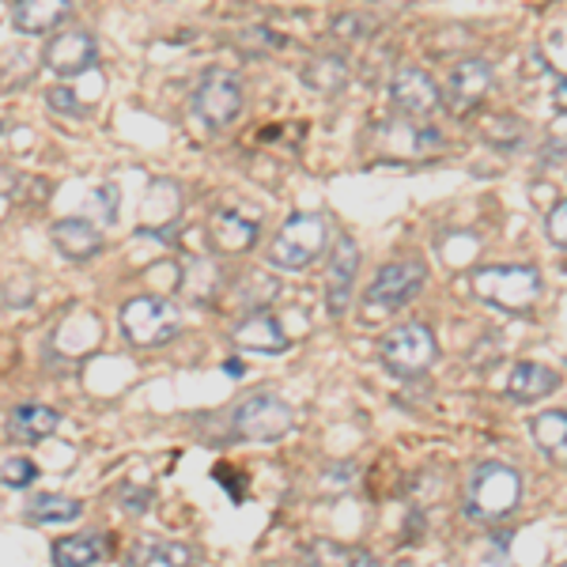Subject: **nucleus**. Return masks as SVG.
I'll return each instance as SVG.
<instances>
[{
  "instance_id": "1",
  "label": "nucleus",
  "mask_w": 567,
  "mask_h": 567,
  "mask_svg": "<svg viewBox=\"0 0 567 567\" xmlns=\"http://www.w3.org/2000/svg\"><path fill=\"white\" fill-rule=\"evenodd\" d=\"M523 503V477L507 462H481L465 484V515L477 523H499Z\"/></svg>"
},
{
  "instance_id": "2",
  "label": "nucleus",
  "mask_w": 567,
  "mask_h": 567,
  "mask_svg": "<svg viewBox=\"0 0 567 567\" xmlns=\"http://www.w3.org/2000/svg\"><path fill=\"white\" fill-rule=\"evenodd\" d=\"M473 296L503 315H526L542 299L545 284L534 265H492V269L473 272Z\"/></svg>"
},
{
  "instance_id": "3",
  "label": "nucleus",
  "mask_w": 567,
  "mask_h": 567,
  "mask_svg": "<svg viewBox=\"0 0 567 567\" xmlns=\"http://www.w3.org/2000/svg\"><path fill=\"white\" fill-rule=\"evenodd\" d=\"M326 239H329V224L326 216L318 213H296L280 224V231L272 235L269 243V265L288 272H299L307 265H315L326 254Z\"/></svg>"
},
{
  "instance_id": "4",
  "label": "nucleus",
  "mask_w": 567,
  "mask_h": 567,
  "mask_svg": "<svg viewBox=\"0 0 567 567\" xmlns=\"http://www.w3.org/2000/svg\"><path fill=\"white\" fill-rule=\"evenodd\" d=\"M424 284H427V269L420 258L382 265V269L374 272L368 296H363V315L368 318L398 315L401 307H409L420 291H424Z\"/></svg>"
},
{
  "instance_id": "5",
  "label": "nucleus",
  "mask_w": 567,
  "mask_h": 567,
  "mask_svg": "<svg viewBox=\"0 0 567 567\" xmlns=\"http://www.w3.org/2000/svg\"><path fill=\"white\" fill-rule=\"evenodd\" d=\"M435 355H439L435 333L424 322H401L379 341L382 368L398 374V379H420L435 363Z\"/></svg>"
},
{
  "instance_id": "6",
  "label": "nucleus",
  "mask_w": 567,
  "mask_h": 567,
  "mask_svg": "<svg viewBox=\"0 0 567 567\" xmlns=\"http://www.w3.org/2000/svg\"><path fill=\"white\" fill-rule=\"evenodd\" d=\"M117 322H122L125 341L136 344V349H159L182 329V315L175 303L159 296H136L122 307Z\"/></svg>"
},
{
  "instance_id": "7",
  "label": "nucleus",
  "mask_w": 567,
  "mask_h": 567,
  "mask_svg": "<svg viewBox=\"0 0 567 567\" xmlns=\"http://www.w3.org/2000/svg\"><path fill=\"white\" fill-rule=\"evenodd\" d=\"M291 424H296L291 405L280 398V393H269V390L246 393L231 413V427L243 439H254V443H277V439L291 432Z\"/></svg>"
},
{
  "instance_id": "8",
  "label": "nucleus",
  "mask_w": 567,
  "mask_h": 567,
  "mask_svg": "<svg viewBox=\"0 0 567 567\" xmlns=\"http://www.w3.org/2000/svg\"><path fill=\"white\" fill-rule=\"evenodd\" d=\"M243 114V87L235 76H227L224 69H208L205 80L194 91V117L205 130H227L235 117Z\"/></svg>"
},
{
  "instance_id": "9",
  "label": "nucleus",
  "mask_w": 567,
  "mask_h": 567,
  "mask_svg": "<svg viewBox=\"0 0 567 567\" xmlns=\"http://www.w3.org/2000/svg\"><path fill=\"white\" fill-rule=\"evenodd\" d=\"M360 272V246L349 235H341L329 254V269H326V307L333 318H341L352 303V284Z\"/></svg>"
},
{
  "instance_id": "10",
  "label": "nucleus",
  "mask_w": 567,
  "mask_h": 567,
  "mask_svg": "<svg viewBox=\"0 0 567 567\" xmlns=\"http://www.w3.org/2000/svg\"><path fill=\"white\" fill-rule=\"evenodd\" d=\"M42 61L50 72H58V76H80V72H87L91 65L99 61V45L91 39L87 31H61L58 39L45 42L42 50Z\"/></svg>"
},
{
  "instance_id": "11",
  "label": "nucleus",
  "mask_w": 567,
  "mask_h": 567,
  "mask_svg": "<svg viewBox=\"0 0 567 567\" xmlns=\"http://www.w3.org/2000/svg\"><path fill=\"white\" fill-rule=\"evenodd\" d=\"M488 87H492V65L481 58H470V61H462V65H454V72L446 76L443 99L454 114H470V110L488 95Z\"/></svg>"
},
{
  "instance_id": "12",
  "label": "nucleus",
  "mask_w": 567,
  "mask_h": 567,
  "mask_svg": "<svg viewBox=\"0 0 567 567\" xmlns=\"http://www.w3.org/2000/svg\"><path fill=\"white\" fill-rule=\"evenodd\" d=\"M390 99L401 114L427 117L439 106V87L424 69H398L390 80Z\"/></svg>"
},
{
  "instance_id": "13",
  "label": "nucleus",
  "mask_w": 567,
  "mask_h": 567,
  "mask_svg": "<svg viewBox=\"0 0 567 567\" xmlns=\"http://www.w3.org/2000/svg\"><path fill=\"white\" fill-rule=\"evenodd\" d=\"M231 344L239 352H258V355H280L288 352V337H284L280 322L272 315H246L239 326L231 329Z\"/></svg>"
},
{
  "instance_id": "14",
  "label": "nucleus",
  "mask_w": 567,
  "mask_h": 567,
  "mask_svg": "<svg viewBox=\"0 0 567 567\" xmlns=\"http://www.w3.org/2000/svg\"><path fill=\"white\" fill-rule=\"evenodd\" d=\"M110 548H114L110 534H103V529H84V534H72V537L53 542L50 564L53 567H95L106 560Z\"/></svg>"
},
{
  "instance_id": "15",
  "label": "nucleus",
  "mask_w": 567,
  "mask_h": 567,
  "mask_svg": "<svg viewBox=\"0 0 567 567\" xmlns=\"http://www.w3.org/2000/svg\"><path fill=\"white\" fill-rule=\"evenodd\" d=\"M258 231H261L258 219H246L243 213H235V208H219V213H213V219H208V239H213L219 254L250 250Z\"/></svg>"
},
{
  "instance_id": "16",
  "label": "nucleus",
  "mask_w": 567,
  "mask_h": 567,
  "mask_svg": "<svg viewBox=\"0 0 567 567\" xmlns=\"http://www.w3.org/2000/svg\"><path fill=\"white\" fill-rule=\"evenodd\" d=\"M556 386H560V374L553 368H545V363H534V360L515 363L507 374V398L518 401V405H534V401L556 393Z\"/></svg>"
},
{
  "instance_id": "17",
  "label": "nucleus",
  "mask_w": 567,
  "mask_h": 567,
  "mask_svg": "<svg viewBox=\"0 0 567 567\" xmlns=\"http://www.w3.org/2000/svg\"><path fill=\"white\" fill-rule=\"evenodd\" d=\"M50 239L69 261H91L106 243L103 231H99L91 219H58L53 231H50Z\"/></svg>"
},
{
  "instance_id": "18",
  "label": "nucleus",
  "mask_w": 567,
  "mask_h": 567,
  "mask_svg": "<svg viewBox=\"0 0 567 567\" xmlns=\"http://www.w3.org/2000/svg\"><path fill=\"white\" fill-rule=\"evenodd\" d=\"M72 12V0H16L12 27L20 34H45L61 27Z\"/></svg>"
},
{
  "instance_id": "19",
  "label": "nucleus",
  "mask_w": 567,
  "mask_h": 567,
  "mask_svg": "<svg viewBox=\"0 0 567 567\" xmlns=\"http://www.w3.org/2000/svg\"><path fill=\"white\" fill-rule=\"evenodd\" d=\"M8 439H20V443H42L45 435H53L58 427V413L50 405H39V401H27V405H16L8 413Z\"/></svg>"
},
{
  "instance_id": "20",
  "label": "nucleus",
  "mask_w": 567,
  "mask_h": 567,
  "mask_svg": "<svg viewBox=\"0 0 567 567\" xmlns=\"http://www.w3.org/2000/svg\"><path fill=\"white\" fill-rule=\"evenodd\" d=\"M529 435L542 446L548 458H567V413L564 409H548L529 420Z\"/></svg>"
},
{
  "instance_id": "21",
  "label": "nucleus",
  "mask_w": 567,
  "mask_h": 567,
  "mask_svg": "<svg viewBox=\"0 0 567 567\" xmlns=\"http://www.w3.org/2000/svg\"><path fill=\"white\" fill-rule=\"evenodd\" d=\"M84 515V503L72 499V496H58V492H45V496H34L27 503V518L31 523H76V518Z\"/></svg>"
},
{
  "instance_id": "22",
  "label": "nucleus",
  "mask_w": 567,
  "mask_h": 567,
  "mask_svg": "<svg viewBox=\"0 0 567 567\" xmlns=\"http://www.w3.org/2000/svg\"><path fill=\"white\" fill-rule=\"evenodd\" d=\"M303 80H307V87L322 91V95H333V91H341L349 84V65H344L341 58H333V53H326V58L310 61L303 69Z\"/></svg>"
},
{
  "instance_id": "23",
  "label": "nucleus",
  "mask_w": 567,
  "mask_h": 567,
  "mask_svg": "<svg viewBox=\"0 0 567 567\" xmlns=\"http://www.w3.org/2000/svg\"><path fill=\"white\" fill-rule=\"evenodd\" d=\"M374 27L379 23H374L368 12H341L329 31H333V39H341V42H363L374 34Z\"/></svg>"
},
{
  "instance_id": "24",
  "label": "nucleus",
  "mask_w": 567,
  "mask_h": 567,
  "mask_svg": "<svg viewBox=\"0 0 567 567\" xmlns=\"http://www.w3.org/2000/svg\"><path fill=\"white\" fill-rule=\"evenodd\" d=\"M4 488L8 492H20V488H31L34 477H39V470H34L31 458H4Z\"/></svg>"
},
{
  "instance_id": "25",
  "label": "nucleus",
  "mask_w": 567,
  "mask_h": 567,
  "mask_svg": "<svg viewBox=\"0 0 567 567\" xmlns=\"http://www.w3.org/2000/svg\"><path fill=\"white\" fill-rule=\"evenodd\" d=\"M155 560L167 564V567H197V548L182 545V542H171V545H152Z\"/></svg>"
},
{
  "instance_id": "26",
  "label": "nucleus",
  "mask_w": 567,
  "mask_h": 567,
  "mask_svg": "<svg viewBox=\"0 0 567 567\" xmlns=\"http://www.w3.org/2000/svg\"><path fill=\"white\" fill-rule=\"evenodd\" d=\"M45 103H50L53 114H65V117L80 114V99H76V91H69V87H50L45 91Z\"/></svg>"
},
{
  "instance_id": "27",
  "label": "nucleus",
  "mask_w": 567,
  "mask_h": 567,
  "mask_svg": "<svg viewBox=\"0 0 567 567\" xmlns=\"http://www.w3.org/2000/svg\"><path fill=\"white\" fill-rule=\"evenodd\" d=\"M548 239L556 246H567V200H560V205L548 213Z\"/></svg>"
},
{
  "instance_id": "28",
  "label": "nucleus",
  "mask_w": 567,
  "mask_h": 567,
  "mask_svg": "<svg viewBox=\"0 0 567 567\" xmlns=\"http://www.w3.org/2000/svg\"><path fill=\"white\" fill-rule=\"evenodd\" d=\"M553 99H556V110H567V76L556 80V91H553Z\"/></svg>"
},
{
  "instance_id": "29",
  "label": "nucleus",
  "mask_w": 567,
  "mask_h": 567,
  "mask_svg": "<svg viewBox=\"0 0 567 567\" xmlns=\"http://www.w3.org/2000/svg\"><path fill=\"white\" fill-rule=\"evenodd\" d=\"M349 567H379V560H374L371 553H355Z\"/></svg>"
},
{
  "instance_id": "30",
  "label": "nucleus",
  "mask_w": 567,
  "mask_h": 567,
  "mask_svg": "<svg viewBox=\"0 0 567 567\" xmlns=\"http://www.w3.org/2000/svg\"><path fill=\"white\" fill-rule=\"evenodd\" d=\"M224 371L231 374V379H239V374H243V363H239V360H227V363H224Z\"/></svg>"
},
{
  "instance_id": "31",
  "label": "nucleus",
  "mask_w": 567,
  "mask_h": 567,
  "mask_svg": "<svg viewBox=\"0 0 567 567\" xmlns=\"http://www.w3.org/2000/svg\"><path fill=\"white\" fill-rule=\"evenodd\" d=\"M398 567H413V564H409V560H405V564H398Z\"/></svg>"
}]
</instances>
